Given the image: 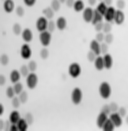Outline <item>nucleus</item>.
I'll use <instances>...</instances> for the list:
<instances>
[{
  "label": "nucleus",
  "mask_w": 128,
  "mask_h": 131,
  "mask_svg": "<svg viewBox=\"0 0 128 131\" xmlns=\"http://www.w3.org/2000/svg\"><path fill=\"white\" fill-rule=\"evenodd\" d=\"M99 94L101 96V98L103 99H108L111 95V86L108 82H102L99 85Z\"/></svg>",
  "instance_id": "obj_1"
},
{
  "label": "nucleus",
  "mask_w": 128,
  "mask_h": 131,
  "mask_svg": "<svg viewBox=\"0 0 128 131\" xmlns=\"http://www.w3.org/2000/svg\"><path fill=\"white\" fill-rule=\"evenodd\" d=\"M83 98V93H82V90L79 87H75L72 92H71V101L74 105H78L81 103Z\"/></svg>",
  "instance_id": "obj_2"
},
{
  "label": "nucleus",
  "mask_w": 128,
  "mask_h": 131,
  "mask_svg": "<svg viewBox=\"0 0 128 131\" xmlns=\"http://www.w3.org/2000/svg\"><path fill=\"white\" fill-rule=\"evenodd\" d=\"M68 73L72 78L79 77L81 74V66H80V64H78L77 62L71 63L68 67Z\"/></svg>",
  "instance_id": "obj_3"
},
{
  "label": "nucleus",
  "mask_w": 128,
  "mask_h": 131,
  "mask_svg": "<svg viewBox=\"0 0 128 131\" xmlns=\"http://www.w3.org/2000/svg\"><path fill=\"white\" fill-rule=\"evenodd\" d=\"M51 38H52L51 33L47 31V30L40 32V34H39V41H40V43L43 47L49 46V44L51 43Z\"/></svg>",
  "instance_id": "obj_4"
},
{
  "label": "nucleus",
  "mask_w": 128,
  "mask_h": 131,
  "mask_svg": "<svg viewBox=\"0 0 128 131\" xmlns=\"http://www.w3.org/2000/svg\"><path fill=\"white\" fill-rule=\"evenodd\" d=\"M38 84V77L34 72H30L26 77V85L29 89H34Z\"/></svg>",
  "instance_id": "obj_5"
},
{
  "label": "nucleus",
  "mask_w": 128,
  "mask_h": 131,
  "mask_svg": "<svg viewBox=\"0 0 128 131\" xmlns=\"http://www.w3.org/2000/svg\"><path fill=\"white\" fill-rule=\"evenodd\" d=\"M35 26H36V29L39 31V32H43L45 30H47V26H48V19L44 16L39 17L36 23H35Z\"/></svg>",
  "instance_id": "obj_6"
},
{
  "label": "nucleus",
  "mask_w": 128,
  "mask_h": 131,
  "mask_svg": "<svg viewBox=\"0 0 128 131\" xmlns=\"http://www.w3.org/2000/svg\"><path fill=\"white\" fill-rule=\"evenodd\" d=\"M31 54H32V50L31 48H30V46H29V44L28 43L22 44L21 48H20V55H21L22 59H24V60L30 59Z\"/></svg>",
  "instance_id": "obj_7"
},
{
  "label": "nucleus",
  "mask_w": 128,
  "mask_h": 131,
  "mask_svg": "<svg viewBox=\"0 0 128 131\" xmlns=\"http://www.w3.org/2000/svg\"><path fill=\"white\" fill-rule=\"evenodd\" d=\"M115 13H116V9L113 6H108L105 14L103 15V18L105 19L106 22H112L114 21V17H115Z\"/></svg>",
  "instance_id": "obj_8"
},
{
  "label": "nucleus",
  "mask_w": 128,
  "mask_h": 131,
  "mask_svg": "<svg viewBox=\"0 0 128 131\" xmlns=\"http://www.w3.org/2000/svg\"><path fill=\"white\" fill-rule=\"evenodd\" d=\"M109 119L113 122V124L115 125V127H120L122 125V123H123L122 117L118 114V112H112V113H110Z\"/></svg>",
  "instance_id": "obj_9"
},
{
  "label": "nucleus",
  "mask_w": 128,
  "mask_h": 131,
  "mask_svg": "<svg viewBox=\"0 0 128 131\" xmlns=\"http://www.w3.org/2000/svg\"><path fill=\"white\" fill-rule=\"evenodd\" d=\"M93 11L94 10L90 7H87L82 11V17H83V20L86 23H91L92 18H93Z\"/></svg>",
  "instance_id": "obj_10"
},
{
  "label": "nucleus",
  "mask_w": 128,
  "mask_h": 131,
  "mask_svg": "<svg viewBox=\"0 0 128 131\" xmlns=\"http://www.w3.org/2000/svg\"><path fill=\"white\" fill-rule=\"evenodd\" d=\"M90 50L93 51L97 56L101 54V43H99L96 39L90 42Z\"/></svg>",
  "instance_id": "obj_11"
},
{
  "label": "nucleus",
  "mask_w": 128,
  "mask_h": 131,
  "mask_svg": "<svg viewBox=\"0 0 128 131\" xmlns=\"http://www.w3.org/2000/svg\"><path fill=\"white\" fill-rule=\"evenodd\" d=\"M21 36H22V39L24 40L25 43L31 42L32 39H33V33H32V31L29 28H25V29L22 31Z\"/></svg>",
  "instance_id": "obj_12"
},
{
  "label": "nucleus",
  "mask_w": 128,
  "mask_h": 131,
  "mask_svg": "<svg viewBox=\"0 0 128 131\" xmlns=\"http://www.w3.org/2000/svg\"><path fill=\"white\" fill-rule=\"evenodd\" d=\"M124 20H125V14H124V12L122 10L117 9L116 13H115V17H114V22L117 25H121V24H123Z\"/></svg>",
  "instance_id": "obj_13"
},
{
  "label": "nucleus",
  "mask_w": 128,
  "mask_h": 131,
  "mask_svg": "<svg viewBox=\"0 0 128 131\" xmlns=\"http://www.w3.org/2000/svg\"><path fill=\"white\" fill-rule=\"evenodd\" d=\"M3 8H4V11L6 13L13 12L14 9H15V5H14L13 0H4V2H3Z\"/></svg>",
  "instance_id": "obj_14"
},
{
  "label": "nucleus",
  "mask_w": 128,
  "mask_h": 131,
  "mask_svg": "<svg viewBox=\"0 0 128 131\" xmlns=\"http://www.w3.org/2000/svg\"><path fill=\"white\" fill-rule=\"evenodd\" d=\"M107 119H108V115L105 114L104 112H100L99 115H98V117H97V119H96V124H97V126H98L99 128H102L103 124L105 123V121H106Z\"/></svg>",
  "instance_id": "obj_15"
},
{
  "label": "nucleus",
  "mask_w": 128,
  "mask_h": 131,
  "mask_svg": "<svg viewBox=\"0 0 128 131\" xmlns=\"http://www.w3.org/2000/svg\"><path fill=\"white\" fill-rule=\"evenodd\" d=\"M21 73H20V71H18V70H16V69H13L12 71L10 72V81L14 84V83H16V82H19V80H20V77H21Z\"/></svg>",
  "instance_id": "obj_16"
},
{
  "label": "nucleus",
  "mask_w": 128,
  "mask_h": 131,
  "mask_svg": "<svg viewBox=\"0 0 128 131\" xmlns=\"http://www.w3.org/2000/svg\"><path fill=\"white\" fill-rule=\"evenodd\" d=\"M94 67H95L96 70L98 71H101L103 70L105 67H104V60H103V56H97L94 61Z\"/></svg>",
  "instance_id": "obj_17"
},
{
  "label": "nucleus",
  "mask_w": 128,
  "mask_h": 131,
  "mask_svg": "<svg viewBox=\"0 0 128 131\" xmlns=\"http://www.w3.org/2000/svg\"><path fill=\"white\" fill-rule=\"evenodd\" d=\"M103 60H104V67L105 69H111L113 66V58L110 54H104L103 56Z\"/></svg>",
  "instance_id": "obj_18"
},
{
  "label": "nucleus",
  "mask_w": 128,
  "mask_h": 131,
  "mask_svg": "<svg viewBox=\"0 0 128 131\" xmlns=\"http://www.w3.org/2000/svg\"><path fill=\"white\" fill-rule=\"evenodd\" d=\"M56 27H57V29H59L61 31L64 30V29H66V27H67V20H66V18L59 17L56 20Z\"/></svg>",
  "instance_id": "obj_19"
},
{
  "label": "nucleus",
  "mask_w": 128,
  "mask_h": 131,
  "mask_svg": "<svg viewBox=\"0 0 128 131\" xmlns=\"http://www.w3.org/2000/svg\"><path fill=\"white\" fill-rule=\"evenodd\" d=\"M20 113L17 111V110H13L9 115V120L11 123H14V124H17V122L20 120Z\"/></svg>",
  "instance_id": "obj_20"
},
{
  "label": "nucleus",
  "mask_w": 128,
  "mask_h": 131,
  "mask_svg": "<svg viewBox=\"0 0 128 131\" xmlns=\"http://www.w3.org/2000/svg\"><path fill=\"white\" fill-rule=\"evenodd\" d=\"M17 126H18V130L19 131H26L28 129L29 123L26 121L25 118H20V120L17 122Z\"/></svg>",
  "instance_id": "obj_21"
},
{
  "label": "nucleus",
  "mask_w": 128,
  "mask_h": 131,
  "mask_svg": "<svg viewBox=\"0 0 128 131\" xmlns=\"http://www.w3.org/2000/svg\"><path fill=\"white\" fill-rule=\"evenodd\" d=\"M73 9L75 12H81L85 9V5L84 2L82 0H75V3L73 5Z\"/></svg>",
  "instance_id": "obj_22"
},
{
  "label": "nucleus",
  "mask_w": 128,
  "mask_h": 131,
  "mask_svg": "<svg viewBox=\"0 0 128 131\" xmlns=\"http://www.w3.org/2000/svg\"><path fill=\"white\" fill-rule=\"evenodd\" d=\"M102 20H103V15L100 14V13L95 9V10L93 11V18H92L91 23H92L93 25H95V24L99 23V22H102Z\"/></svg>",
  "instance_id": "obj_23"
},
{
  "label": "nucleus",
  "mask_w": 128,
  "mask_h": 131,
  "mask_svg": "<svg viewBox=\"0 0 128 131\" xmlns=\"http://www.w3.org/2000/svg\"><path fill=\"white\" fill-rule=\"evenodd\" d=\"M115 129V125L113 124V122L110 120L109 118L105 121V123L103 124V126H102V130L104 131H113Z\"/></svg>",
  "instance_id": "obj_24"
},
{
  "label": "nucleus",
  "mask_w": 128,
  "mask_h": 131,
  "mask_svg": "<svg viewBox=\"0 0 128 131\" xmlns=\"http://www.w3.org/2000/svg\"><path fill=\"white\" fill-rule=\"evenodd\" d=\"M54 12H55V11H54L51 7H46V8L43 9V15H44V17H46L48 20H51L54 17Z\"/></svg>",
  "instance_id": "obj_25"
},
{
  "label": "nucleus",
  "mask_w": 128,
  "mask_h": 131,
  "mask_svg": "<svg viewBox=\"0 0 128 131\" xmlns=\"http://www.w3.org/2000/svg\"><path fill=\"white\" fill-rule=\"evenodd\" d=\"M107 8H108V6H107L106 4L103 2V1H101L98 5H97V8H96V10L98 11L100 14H102V15H104L105 14V12H106Z\"/></svg>",
  "instance_id": "obj_26"
},
{
  "label": "nucleus",
  "mask_w": 128,
  "mask_h": 131,
  "mask_svg": "<svg viewBox=\"0 0 128 131\" xmlns=\"http://www.w3.org/2000/svg\"><path fill=\"white\" fill-rule=\"evenodd\" d=\"M12 31H13V33L15 34V35H20V34H22V27L21 25L19 24V23H15L14 25H13V27H12Z\"/></svg>",
  "instance_id": "obj_27"
},
{
  "label": "nucleus",
  "mask_w": 128,
  "mask_h": 131,
  "mask_svg": "<svg viewBox=\"0 0 128 131\" xmlns=\"http://www.w3.org/2000/svg\"><path fill=\"white\" fill-rule=\"evenodd\" d=\"M60 5H61V2H60L59 0H52L50 7H51L55 12H57V11L60 10Z\"/></svg>",
  "instance_id": "obj_28"
},
{
  "label": "nucleus",
  "mask_w": 128,
  "mask_h": 131,
  "mask_svg": "<svg viewBox=\"0 0 128 131\" xmlns=\"http://www.w3.org/2000/svg\"><path fill=\"white\" fill-rule=\"evenodd\" d=\"M13 88H14V91H15V94H16V95H19L22 91H23V85H22L20 82L14 83Z\"/></svg>",
  "instance_id": "obj_29"
},
{
  "label": "nucleus",
  "mask_w": 128,
  "mask_h": 131,
  "mask_svg": "<svg viewBox=\"0 0 128 131\" xmlns=\"http://www.w3.org/2000/svg\"><path fill=\"white\" fill-rule=\"evenodd\" d=\"M112 30V25H111V22H105L103 23V28H102V32L104 34L107 33H110Z\"/></svg>",
  "instance_id": "obj_30"
},
{
  "label": "nucleus",
  "mask_w": 128,
  "mask_h": 131,
  "mask_svg": "<svg viewBox=\"0 0 128 131\" xmlns=\"http://www.w3.org/2000/svg\"><path fill=\"white\" fill-rule=\"evenodd\" d=\"M20 73H21V75L23 77H27L29 75V73H30V70H29V68H28V66L27 65H22L20 67Z\"/></svg>",
  "instance_id": "obj_31"
},
{
  "label": "nucleus",
  "mask_w": 128,
  "mask_h": 131,
  "mask_svg": "<svg viewBox=\"0 0 128 131\" xmlns=\"http://www.w3.org/2000/svg\"><path fill=\"white\" fill-rule=\"evenodd\" d=\"M95 39L99 42V43H103V42H104V39H105V34L102 32V31L97 32L96 33Z\"/></svg>",
  "instance_id": "obj_32"
},
{
  "label": "nucleus",
  "mask_w": 128,
  "mask_h": 131,
  "mask_svg": "<svg viewBox=\"0 0 128 131\" xmlns=\"http://www.w3.org/2000/svg\"><path fill=\"white\" fill-rule=\"evenodd\" d=\"M27 66H28L30 72H35L36 69H37V63H36V61H34V60H30V61L28 62Z\"/></svg>",
  "instance_id": "obj_33"
},
{
  "label": "nucleus",
  "mask_w": 128,
  "mask_h": 131,
  "mask_svg": "<svg viewBox=\"0 0 128 131\" xmlns=\"http://www.w3.org/2000/svg\"><path fill=\"white\" fill-rule=\"evenodd\" d=\"M0 63H1V65L3 66L7 65L9 63V57H8V55L6 54L1 55V57H0Z\"/></svg>",
  "instance_id": "obj_34"
},
{
  "label": "nucleus",
  "mask_w": 128,
  "mask_h": 131,
  "mask_svg": "<svg viewBox=\"0 0 128 131\" xmlns=\"http://www.w3.org/2000/svg\"><path fill=\"white\" fill-rule=\"evenodd\" d=\"M20 104H21V101H20L19 97H16V96H14V97L12 98V106H13V108H15V109L19 108Z\"/></svg>",
  "instance_id": "obj_35"
},
{
  "label": "nucleus",
  "mask_w": 128,
  "mask_h": 131,
  "mask_svg": "<svg viewBox=\"0 0 128 131\" xmlns=\"http://www.w3.org/2000/svg\"><path fill=\"white\" fill-rule=\"evenodd\" d=\"M56 28H57V27H56V22L52 21V20H49V21H48V26H47V31L52 33Z\"/></svg>",
  "instance_id": "obj_36"
},
{
  "label": "nucleus",
  "mask_w": 128,
  "mask_h": 131,
  "mask_svg": "<svg viewBox=\"0 0 128 131\" xmlns=\"http://www.w3.org/2000/svg\"><path fill=\"white\" fill-rule=\"evenodd\" d=\"M6 96L8 97V98L12 99L14 96H15V91H14V88L9 86V87L6 89Z\"/></svg>",
  "instance_id": "obj_37"
},
{
  "label": "nucleus",
  "mask_w": 128,
  "mask_h": 131,
  "mask_svg": "<svg viewBox=\"0 0 128 131\" xmlns=\"http://www.w3.org/2000/svg\"><path fill=\"white\" fill-rule=\"evenodd\" d=\"M18 97L20 99L21 103H25V102H27V100H28V93H27L26 91H22L21 93L19 94Z\"/></svg>",
  "instance_id": "obj_38"
},
{
  "label": "nucleus",
  "mask_w": 128,
  "mask_h": 131,
  "mask_svg": "<svg viewBox=\"0 0 128 131\" xmlns=\"http://www.w3.org/2000/svg\"><path fill=\"white\" fill-rule=\"evenodd\" d=\"M114 40V36L112 33H107L105 34V39H104V42L107 44H111Z\"/></svg>",
  "instance_id": "obj_39"
},
{
  "label": "nucleus",
  "mask_w": 128,
  "mask_h": 131,
  "mask_svg": "<svg viewBox=\"0 0 128 131\" xmlns=\"http://www.w3.org/2000/svg\"><path fill=\"white\" fill-rule=\"evenodd\" d=\"M15 13H16V15H17L18 17H22V16H24V14H25V10H24V8H23L22 6H17V7L15 8Z\"/></svg>",
  "instance_id": "obj_40"
},
{
  "label": "nucleus",
  "mask_w": 128,
  "mask_h": 131,
  "mask_svg": "<svg viewBox=\"0 0 128 131\" xmlns=\"http://www.w3.org/2000/svg\"><path fill=\"white\" fill-rule=\"evenodd\" d=\"M40 57H41L42 59H44V60L49 57V51H48L47 48H42V49L40 50Z\"/></svg>",
  "instance_id": "obj_41"
},
{
  "label": "nucleus",
  "mask_w": 128,
  "mask_h": 131,
  "mask_svg": "<svg viewBox=\"0 0 128 131\" xmlns=\"http://www.w3.org/2000/svg\"><path fill=\"white\" fill-rule=\"evenodd\" d=\"M96 57H97V55H96L93 51H91V50L87 53V59H88V61H90V62H94Z\"/></svg>",
  "instance_id": "obj_42"
},
{
  "label": "nucleus",
  "mask_w": 128,
  "mask_h": 131,
  "mask_svg": "<svg viewBox=\"0 0 128 131\" xmlns=\"http://www.w3.org/2000/svg\"><path fill=\"white\" fill-rule=\"evenodd\" d=\"M125 1L124 0H117L116 1V8L119 9V10H122L125 8Z\"/></svg>",
  "instance_id": "obj_43"
},
{
  "label": "nucleus",
  "mask_w": 128,
  "mask_h": 131,
  "mask_svg": "<svg viewBox=\"0 0 128 131\" xmlns=\"http://www.w3.org/2000/svg\"><path fill=\"white\" fill-rule=\"evenodd\" d=\"M109 107H110V110H111V113H112V112H117L118 109H119V107H118L116 102H111V103L109 104Z\"/></svg>",
  "instance_id": "obj_44"
},
{
  "label": "nucleus",
  "mask_w": 128,
  "mask_h": 131,
  "mask_svg": "<svg viewBox=\"0 0 128 131\" xmlns=\"http://www.w3.org/2000/svg\"><path fill=\"white\" fill-rule=\"evenodd\" d=\"M24 118H25L26 121L29 123V125L33 123V119H34V118H33V115H32L31 113H26L25 116H24Z\"/></svg>",
  "instance_id": "obj_45"
},
{
  "label": "nucleus",
  "mask_w": 128,
  "mask_h": 131,
  "mask_svg": "<svg viewBox=\"0 0 128 131\" xmlns=\"http://www.w3.org/2000/svg\"><path fill=\"white\" fill-rule=\"evenodd\" d=\"M107 52H108V44L105 43V42L101 43V53L104 55L106 54Z\"/></svg>",
  "instance_id": "obj_46"
},
{
  "label": "nucleus",
  "mask_w": 128,
  "mask_h": 131,
  "mask_svg": "<svg viewBox=\"0 0 128 131\" xmlns=\"http://www.w3.org/2000/svg\"><path fill=\"white\" fill-rule=\"evenodd\" d=\"M118 114L121 116V117H126V108L125 107H119V109H118Z\"/></svg>",
  "instance_id": "obj_47"
},
{
  "label": "nucleus",
  "mask_w": 128,
  "mask_h": 131,
  "mask_svg": "<svg viewBox=\"0 0 128 131\" xmlns=\"http://www.w3.org/2000/svg\"><path fill=\"white\" fill-rule=\"evenodd\" d=\"M101 112H104V113L107 114V115H110L111 110H110L109 105H103V106H102V108H101Z\"/></svg>",
  "instance_id": "obj_48"
},
{
  "label": "nucleus",
  "mask_w": 128,
  "mask_h": 131,
  "mask_svg": "<svg viewBox=\"0 0 128 131\" xmlns=\"http://www.w3.org/2000/svg\"><path fill=\"white\" fill-rule=\"evenodd\" d=\"M102 28H103V22H99L94 25V29H95L96 32H100L102 31Z\"/></svg>",
  "instance_id": "obj_49"
},
{
  "label": "nucleus",
  "mask_w": 128,
  "mask_h": 131,
  "mask_svg": "<svg viewBox=\"0 0 128 131\" xmlns=\"http://www.w3.org/2000/svg\"><path fill=\"white\" fill-rule=\"evenodd\" d=\"M23 2H24V4H25L26 6H28V7H32V6H34V5H35L36 0H23Z\"/></svg>",
  "instance_id": "obj_50"
},
{
  "label": "nucleus",
  "mask_w": 128,
  "mask_h": 131,
  "mask_svg": "<svg viewBox=\"0 0 128 131\" xmlns=\"http://www.w3.org/2000/svg\"><path fill=\"white\" fill-rule=\"evenodd\" d=\"M74 3H75V0H66V2H65L66 6L69 7V8H73Z\"/></svg>",
  "instance_id": "obj_51"
},
{
  "label": "nucleus",
  "mask_w": 128,
  "mask_h": 131,
  "mask_svg": "<svg viewBox=\"0 0 128 131\" xmlns=\"http://www.w3.org/2000/svg\"><path fill=\"white\" fill-rule=\"evenodd\" d=\"M9 130L10 131H19L18 130V126H17V124L11 123V126H10V128H9Z\"/></svg>",
  "instance_id": "obj_52"
},
{
  "label": "nucleus",
  "mask_w": 128,
  "mask_h": 131,
  "mask_svg": "<svg viewBox=\"0 0 128 131\" xmlns=\"http://www.w3.org/2000/svg\"><path fill=\"white\" fill-rule=\"evenodd\" d=\"M5 82H6V78L4 75H0V85L1 86H3L4 84H5Z\"/></svg>",
  "instance_id": "obj_53"
},
{
  "label": "nucleus",
  "mask_w": 128,
  "mask_h": 131,
  "mask_svg": "<svg viewBox=\"0 0 128 131\" xmlns=\"http://www.w3.org/2000/svg\"><path fill=\"white\" fill-rule=\"evenodd\" d=\"M10 126H11V122H10V120L6 121V122H5V126H4V130H9Z\"/></svg>",
  "instance_id": "obj_54"
},
{
  "label": "nucleus",
  "mask_w": 128,
  "mask_h": 131,
  "mask_svg": "<svg viewBox=\"0 0 128 131\" xmlns=\"http://www.w3.org/2000/svg\"><path fill=\"white\" fill-rule=\"evenodd\" d=\"M4 126H5V122L3 119H0V130H4Z\"/></svg>",
  "instance_id": "obj_55"
},
{
  "label": "nucleus",
  "mask_w": 128,
  "mask_h": 131,
  "mask_svg": "<svg viewBox=\"0 0 128 131\" xmlns=\"http://www.w3.org/2000/svg\"><path fill=\"white\" fill-rule=\"evenodd\" d=\"M96 2H97V0H88V4L90 6H94L96 4Z\"/></svg>",
  "instance_id": "obj_56"
},
{
  "label": "nucleus",
  "mask_w": 128,
  "mask_h": 131,
  "mask_svg": "<svg viewBox=\"0 0 128 131\" xmlns=\"http://www.w3.org/2000/svg\"><path fill=\"white\" fill-rule=\"evenodd\" d=\"M103 2L106 4L107 6H111V4H112L113 0H103Z\"/></svg>",
  "instance_id": "obj_57"
},
{
  "label": "nucleus",
  "mask_w": 128,
  "mask_h": 131,
  "mask_svg": "<svg viewBox=\"0 0 128 131\" xmlns=\"http://www.w3.org/2000/svg\"><path fill=\"white\" fill-rule=\"evenodd\" d=\"M4 113V107H3V104H0V115H2Z\"/></svg>",
  "instance_id": "obj_58"
},
{
  "label": "nucleus",
  "mask_w": 128,
  "mask_h": 131,
  "mask_svg": "<svg viewBox=\"0 0 128 131\" xmlns=\"http://www.w3.org/2000/svg\"><path fill=\"white\" fill-rule=\"evenodd\" d=\"M59 1H60L61 3H65V2H66V0H59Z\"/></svg>",
  "instance_id": "obj_59"
},
{
  "label": "nucleus",
  "mask_w": 128,
  "mask_h": 131,
  "mask_svg": "<svg viewBox=\"0 0 128 131\" xmlns=\"http://www.w3.org/2000/svg\"><path fill=\"white\" fill-rule=\"evenodd\" d=\"M126 123H127V125H128V116L126 115Z\"/></svg>",
  "instance_id": "obj_60"
},
{
  "label": "nucleus",
  "mask_w": 128,
  "mask_h": 131,
  "mask_svg": "<svg viewBox=\"0 0 128 131\" xmlns=\"http://www.w3.org/2000/svg\"><path fill=\"white\" fill-rule=\"evenodd\" d=\"M99 1H103V0H99Z\"/></svg>",
  "instance_id": "obj_61"
}]
</instances>
